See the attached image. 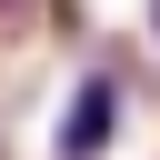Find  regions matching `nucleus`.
Listing matches in <instances>:
<instances>
[{
  "label": "nucleus",
  "mask_w": 160,
  "mask_h": 160,
  "mask_svg": "<svg viewBox=\"0 0 160 160\" xmlns=\"http://www.w3.org/2000/svg\"><path fill=\"white\" fill-rule=\"evenodd\" d=\"M110 130H120V90L110 80H80V100L60 110V160H100Z\"/></svg>",
  "instance_id": "f257e3e1"
},
{
  "label": "nucleus",
  "mask_w": 160,
  "mask_h": 160,
  "mask_svg": "<svg viewBox=\"0 0 160 160\" xmlns=\"http://www.w3.org/2000/svg\"><path fill=\"white\" fill-rule=\"evenodd\" d=\"M150 30H160V0H150Z\"/></svg>",
  "instance_id": "f03ea898"
},
{
  "label": "nucleus",
  "mask_w": 160,
  "mask_h": 160,
  "mask_svg": "<svg viewBox=\"0 0 160 160\" xmlns=\"http://www.w3.org/2000/svg\"><path fill=\"white\" fill-rule=\"evenodd\" d=\"M10 10H20V0H0V20H10Z\"/></svg>",
  "instance_id": "7ed1b4c3"
}]
</instances>
